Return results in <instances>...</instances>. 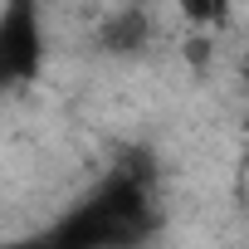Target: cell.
Segmentation results:
<instances>
[{
    "mask_svg": "<svg viewBox=\"0 0 249 249\" xmlns=\"http://www.w3.org/2000/svg\"><path fill=\"white\" fill-rule=\"evenodd\" d=\"M44 64V35H39V10L35 0H5V15H0V69L5 83H30L39 78Z\"/></svg>",
    "mask_w": 249,
    "mask_h": 249,
    "instance_id": "7a4b0ae2",
    "label": "cell"
},
{
    "mask_svg": "<svg viewBox=\"0 0 249 249\" xmlns=\"http://www.w3.org/2000/svg\"><path fill=\"white\" fill-rule=\"evenodd\" d=\"M181 15L191 25H220L225 10H220V0H181Z\"/></svg>",
    "mask_w": 249,
    "mask_h": 249,
    "instance_id": "277c9868",
    "label": "cell"
},
{
    "mask_svg": "<svg viewBox=\"0 0 249 249\" xmlns=\"http://www.w3.org/2000/svg\"><path fill=\"white\" fill-rule=\"evenodd\" d=\"M147 225H152V215H147V186H142V176L117 171V176H107L78 210H69V215L49 230V244H64V249L132 244V239L147 234Z\"/></svg>",
    "mask_w": 249,
    "mask_h": 249,
    "instance_id": "6da1fadb",
    "label": "cell"
},
{
    "mask_svg": "<svg viewBox=\"0 0 249 249\" xmlns=\"http://www.w3.org/2000/svg\"><path fill=\"white\" fill-rule=\"evenodd\" d=\"M142 35H147V20H142L137 10H127V15L107 20V30H103V44H107V49H117V54H132V49L142 44Z\"/></svg>",
    "mask_w": 249,
    "mask_h": 249,
    "instance_id": "3957f363",
    "label": "cell"
}]
</instances>
